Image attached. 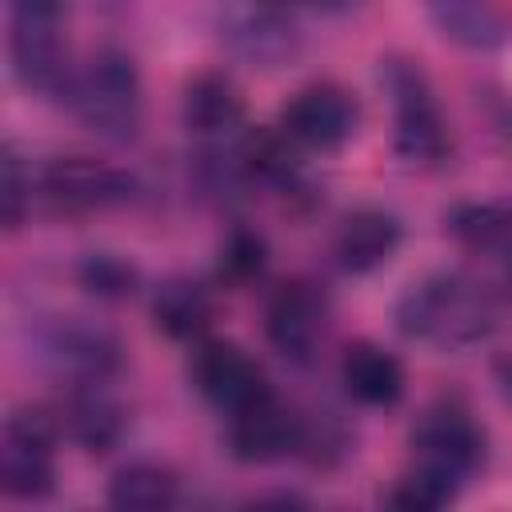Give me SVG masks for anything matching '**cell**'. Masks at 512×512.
Listing matches in <instances>:
<instances>
[{
  "label": "cell",
  "instance_id": "12",
  "mask_svg": "<svg viewBox=\"0 0 512 512\" xmlns=\"http://www.w3.org/2000/svg\"><path fill=\"white\" fill-rule=\"evenodd\" d=\"M304 436L300 420L272 396H256L252 404L236 408L232 412V424H228V440H232V452L240 460H252V464H264V460H276L284 456L288 448H296Z\"/></svg>",
  "mask_w": 512,
  "mask_h": 512
},
{
  "label": "cell",
  "instance_id": "25",
  "mask_svg": "<svg viewBox=\"0 0 512 512\" xmlns=\"http://www.w3.org/2000/svg\"><path fill=\"white\" fill-rule=\"evenodd\" d=\"M496 380H500L504 396L512 400V356H508V360H496Z\"/></svg>",
  "mask_w": 512,
  "mask_h": 512
},
{
  "label": "cell",
  "instance_id": "2",
  "mask_svg": "<svg viewBox=\"0 0 512 512\" xmlns=\"http://www.w3.org/2000/svg\"><path fill=\"white\" fill-rule=\"evenodd\" d=\"M72 108L88 132L116 140V144H128L136 136L140 112H144L140 72L132 64V56H124L116 48L96 52L72 84Z\"/></svg>",
  "mask_w": 512,
  "mask_h": 512
},
{
  "label": "cell",
  "instance_id": "20",
  "mask_svg": "<svg viewBox=\"0 0 512 512\" xmlns=\"http://www.w3.org/2000/svg\"><path fill=\"white\" fill-rule=\"evenodd\" d=\"M452 496H456V480H448V476L416 464V472H408L392 488L388 504L392 508H404V512H432V508H444Z\"/></svg>",
  "mask_w": 512,
  "mask_h": 512
},
{
  "label": "cell",
  "instance_id": "19",
  "mask_svg": "<svg viewBox=\"0 0 512 512\" xmlns=\"http://www.w3.org/2000/svg\"><path fill=\"white\" fill-rule=\"evenodd\" d=\"M152 316H156V328L176 336V340H188V336H200L212 320V300L200 284H188V280H172L156 292V304H152Z\"/></svg>",
  "mask_w": 512,
  "mask_h": 512
},
{
  "label": "cell",
  "instance_id": "16",
  "mask_svg": "<svg viewBox=\"0 0 512 512\" xmlns=\"http://www.w3.org/2000/svg\"><path fill=\"white\" fill-rule=\"evenodd\" d=\"M184 124L200 136H220L240 124V96L228 76L204 72L184 88Z\"/></svg>",
  "mask_w": 512,
  "mask_h": 512
},
{
  "label": "cell",
  "instance_id": "10",
  "mask_svg": "<svg viewBox=\"0 0 512 512\" xmlns=\"http://www.w3.org/2000/svg\"><path fill=\"white\" fill-rule=\"evenodd\" d=\"M324 320L328 312H324V300L312 292V284L292 280L272 292L264 312V332L280 356H288L292 364H308L324 340Z\"/></svg>",
  "mask_w": 512,
  "mask_h": 512
},
{
  "label": "cell",
  "instance_id": "15",
  "mask_svg": "<svg viewBox=\"0 0 512 512\" xmlns=\"http://www.w3.org/2000/svg\"><path fill=\"white\" fill-rule=\"evenodd\" d=\"M428 16L440 36L460 48H492L504 40V16L496 0H428Z\"/></svg>",
  "mask_w": 512,
  "mask_h": 512
},
{
  "label": "cell",
  "instance_id": "14",
  "mask_svg": "<svg viewBox=\"0 0 512 512\" xmlns=\"http://www.w3.org/2000/svg\"><path fill=\"white\" fill-rule=\"evenodd\" d=\"M340 380L348 388L352 400L372 404V408H388L404 396V368L392 352H384L380 344H352L340 360Z\"/></svg>",
  "mask_w": 512,
  "mask_h": 512
},
{
  "label": "cell",
  "instance_id": "5",
  "mask_svg": "<svg viewBox=\"0 0 512 512\" xmlns=\"http://www.w3.org/2000/svg\"><path fill=\"white\" fill-rule=\"evenodd\" d=\"M52 424L44 412H16L4 424L0 440V488L12 500H40L52 492L56 456H52Z\"/></svg>",
  "mask_w": 512,
  "mask_h": 512
},
{
  "label": "cell",
  "instance_id": "26",
  "mask_svg": "<svg viewBox=\"0 0 512 512\" xmlns=\"http://www.w3.org/2000/svg\"><path fill=\"white\" fill-rule=\"evenodd\" d=\"M496 124H500V136H504V140H508V148H512V104H504V108H500Z\"/></svg>",
  "mask_w": 512,
  "mask_h": 512
},
{
  "label": "cell",
  "instance_id": "17",
  "mask_svg": "<svg viewBox=\"0 0 512 512\" xmlns=\"http://www.w3.org/2000/svg\"><path fill=\"white\" fill-rule=\"evenodd\" d=\"M68 428L88 452H108L124 432L120 404L100 388V380H84V388L72 392L68 404Z\"/></svg>",
  "mask_w": 512,
  "mask_h": 512
},
{
  "label": "cell",
  "instance_id": "4",
  "mask_svg": "<svg viewBox=\"0 0 512 512\" xmlns=\"http://www.w3.org/2000/svg\"><path fill=\"white\" fill-rule=\"evenodd\" d=\"M484 428L456 404L428 408L412 428V452L420 468H432L448 480H464L484 464Z\"/></svg>",
  "mask_w": 512,
  "mask_h": 512
},
{
  "label": "cell",
  "instance_id": "13",
  "mask_svg": "<svg viewBox=\"0 0 512 512\" xmlns=\"http://www.w3.org/2000/svg\"><path fill=\"white\" fill-rule=\"evenodd\" d=\"M400 248V220L384 208H356L340 220L336 260L344 272H372Z\"/></svg>",
  "mask_w": 512,
  "mask_h": 512
},
{
  "label": "cell",
  "instance_id": "1",
  "mask_svg": "<svg viewBox=\"0 0 512 512\" xmlns=\"http://www.w3.org/2000/svg\"><path fill=\"white\" fill-rule=\"evenodd\" d=\"M396 328L408 340H424L436 348H468L496 328V304L484 284L460 272H436L400 296Z\"/></svg>",
  "mask_w": 512,
  "mask_h": 512
},
{
  "label": "cell",
  "instance_id": "6",
  "mask_svg": "<svg viewBox=\"0 0 512 512\" xmlns=\"http://www.w3.org/2000/svg\"><path fill=\"white\" fill-rule=\"evenodd\" d=\"M356 124H360L356 96L348 88H340V84H328V80L300 88L284 104V112H280L284 136L296 140V144H304V148H316V152L344 148L352 140Z\"/></svg>",
  "mask_w": 512,
  "mask_h": 512
},
{
  "label": "cell",
  "instance_id": "21",
  "mask_svg": "<svg viewBox=\"0 0 512 512\" xmlns=\"http://www.w3.org/2000/svg\"><path fill=\"white\" fill-rule=\"evenodd\" d=\"M28 200H32V176L24 172L16 148H4V160H0V216H4V228H20Z\"/></svg>",
  "mask_w": 512,
  "mask_h": 512
},
{
  "label": "cell",
  "instance_id": "9",
  "mask_svg": "<svg viewBox=\"0 0 512 512\" xmlns=\"http://www.w3.org/2000/svg\"><path fill=\"white\" fill-rule=\"evenodd\" d=\"M224 36L240 56L260 68H276L296 52V24L288 0H228Z\"/></svg>",
  "mask_w": 512,
  "mask_h": 512
},
{
  "label": "cell",
  "instance_id": "27",
  "mask_svg": "<svg viewBox=\"0 0 512 512\" xmlns=\"http://www.w3.org/2000/svg\"><path fill=\"white\" fill-rule=\"evenodd\" d=\"M304 4H312V8H324V12H340V8H352L356 0H304Z\"/></svg>",
  "mask_w": 512,
  "mask_h": 512
},
{
  "label": "cell",
  "instance_id": "22",
  "mask_svg": "<svg viewBox=\"0 0 512 512\" xmlns=\"http://www.w3.org/2000/svg\"><path fill=\"white\" fill-rule=\"evenodd\" d=\"M80 280L96 296H128L136 284V272L116 256H88L80 264Z\"/></svg>",
  "mask_w": 512,
  "mask_h": 512
},
{
  "label": "cell",
  "instance_id": "7",
  "mask_svg": "<svg viewBox=\"0 0 512 512\" xmlns=\"http://www.w3.org/2000/svg\"><path fill=\"white\" fill-rule=\"evenodd\" d=\"M44 196L64 212H100L128 204L136 196V180L124 168L88 160V156H60L40 172Z\"/></svg>",
  "mask_w": 512,
  "mask_h": 512
},
{
  "label": "cell",
  "instance_id": "3",
  "mask_svg": "<svg viewBox=\"0 0 512 512\" xmlns=\"http://www.w3.org/2000/svg\"><path fill=\"white\" fill-rule=\"evenodd\" d=\"M380 80L392 92V108H396V132H392L396 156L416 168H436L448 156L452 140L424 68L416 60L388 56L380 68Z\"/></svg>",
  "mask_w": 512,
  "mask_h": 512
},
{
  "label": "cell",
  "instance_id": "24",
  "mask_svg": "<svg viewBox=\"0 0 512 512\" xmlns=\"http://www.w3.org/2000/svg\"><path fill=\"white\" fill-rule=\"evenodd\" d=\"M64 0H12V12H28V16H60Z\"/></svg>",
  "mask_w": 512,
  "mask_h": 512
},
{
  "label": "cell",
  "instance_id": "8",
  "mask_svg": "<svg viewBox=\"0 0 512 512\" xmlns=\"http://www.w3.org/2000/svg\"><path fill=\"white\" fill-rule=\"evenodd\" d=\"M192 384H196V392L208 404H216L228 416L236 408L252 404L256 396L272 392L264 372H260V364L240 344H232V340H204V344H196V352H192Z\"/></svg>",
  "mask_w": 512,
  "mask_h": 512
},
{
  "label": "cell",
  "instance_id": "23",
  "mask_svg": "<svg viewBox=\"0 0 512 512\" xmlns=\"http://www.w3.org/2000/svg\"><path fill=\"white\" fill-rule=\"evenodd\" d=\"M264 268V240L252 232H232L220 256V272H228L232 280H248Z\"/></svg>",
  "mask_w": 512,
  "mask_h": 512
},
{
  "label": "cell",
  "instance_id": "11",
  "mask_svg": "<svg viewBox=\"0 0 512 512\" xmlns=\"http://www.w3.org/2000/svg\"><path fill=\"white\" fill-rule=\"evenodd\" d=\"M12 68L24 88L36 92H60L68 84L64 68V40H60V16H28L12 12V36H8Z\"/></svg>",
  "mask_w": 512,
  "mask_h": 512
},
{
  "label": "cell",
  "instance_id": "18",
  "mask_svg": "<svg viewBox=\"0 0 512 512\" xmlns=\"http://www.w3.org/2000/svg\"><path fill=\"white\" fill-rule=\"evenodd\" d=\"M108 504L120 512H164L176 504V476L160 464H128L108 484Z\"/></svg>",
  "mask_w": 512,
  "mask_h": 512
}]
</instances>
